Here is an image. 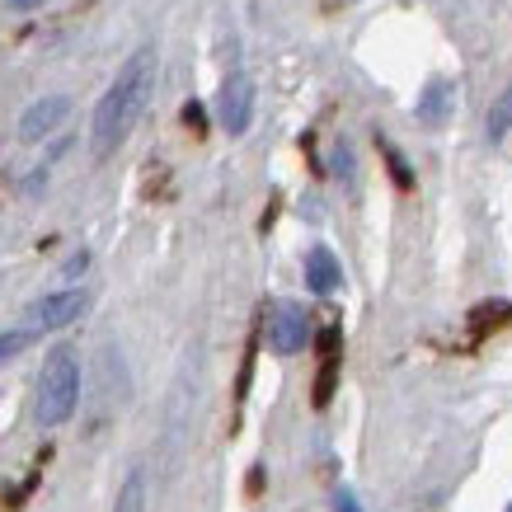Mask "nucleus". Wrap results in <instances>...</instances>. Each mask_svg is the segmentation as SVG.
<instances>
[{
    "label": "nucleus",
    "instance_id": "20e7f679",
    "mask_svg": "<svg viewBox=\"0 0 512 512\" xmlns=\"http://www.w3.org/2000/svg\"><path fill=\"white\" fill-rule=\"evenodd\" d=\"M85 315V292L76 287H62V292H47L43 301H33L29 306V329H66L71 320Z\"/></svg>",
    "mask_w": 512,
    "mask_h": 512
},
{
    "label": "nucleus",
    "instance_id": "9b49d317",
    "mask_svg": "<svg viewBox=\"0 0 512 512\" xmlns=\"http://www.w3.org/2000/svg\"><path fill=\"white\" fill-rule=\"evenodd\" d=\"M489 132L494 137H503V132H512V85L503 90V99L494 104V113H489Z\"/></svg>",
    "mask_w": 512,
    "mask_h": 512
},
{
    "label": "nucleus",
    "instance_id": "7ed1b4c3",
    "mask_svg": "<svg viewBox=\"0 0 512 512\" xmlns=\"http://www.w3.org/2000/svg\"><path fill=\"white\" fill-rule=\"evenodd\" d=\"M306 343H311V320H306V311L292 306V301L273 306V315H268V348L282 357H292V353H301Z\"/></svg>",
    "mask_w": 512,
    "mask_h": 512
},
{
    "label": "nucleus",
    "instance_id": "423d86ee",
    "mask_svg": "<svg viewBox=\"0 0 512 512\" xmlns=\"http://www.w3.org/2000/svg\"><path fill=\"white\" fill-rule=\"evenodd\" d=\"M66 113H71V99H66V94H43L38 104H29V109H24V118H19V137H24V141L52 137V132L66 123Z\"/></svg>",
    "mask_w": 512,
    "mask_h": 512
},
{
    "label": "nucleus",
    "instance_id": "f257e3e1",
    "mask_svg": "<svg viewBox=\"0 0 512 512\" xmlns=\"http://www.w3.org/2000/svg\"><path fill=\"white\" fill-rule=\"evenodd\" d=\"M151 90H156V47H137L123 66L113 85L104 90V99L94 104V118H90V151L94 160H109L127 137L137 118L146 113L151 104Z\"/></svg>",
    "mask_w": 512,
    "mask_h": 512
},
{
    "label": "nucleus",
    "instance_id": "0eeeda50",
    "mask_svg": "<svg viewBox=\"0 0 512 512\" xmlns=\"http://www.w3.org/2000/svg\"><path fill=\"white\" fill-rule=\"evenodd\" d=\"M339 282H343L339 259H334L325 245H315L311 254H306V287H311L315 296H329V292H339Z\"/></svg>",
    "mask_w": 512,
    "mask_h": 512
},
{
    "label": "nucleus",
    "instance_id": "1a4fd4ad",
    "mask_svg": "<svg viewBox=\"0 0 512 512\" xmlns=\"http://www.w3.org/2000/svg\"><path fill=\"white\" fill-rule=\"evenodd\" d=\"M325 367H320V381H315V404H329L334 395V376H339V329H325Z\"/></svg>",
    "mask_w": 512,
    "mask_h": 512
},
{
    "label": "nucleus",
    "instance_id": "39448f33",
    "mask_svg": "<svg viewBox=\"0 0 512 512\" xmlns=\"http://www.w3.org/2000/svg\"><path fill=\"white\" fill-rule=\"evenodd\" d=\"M221 127L231 132V137H240V132H249V118H254V80L249 76H231L226 85H221Z\"/></svg>",
    "mask_w": 512,
    "mask_h": 512
},
{
    "label": "nucleus",
    "instance_id": "6e6552de",
    "mask_svg": "<svg viewBox=\"0 0 512 512\" xmlns=\"http://www.w3.org/2000/svg\"><path fill=\"white\" fill-rule=\"evenodd\" d=\"M451 104H456V90H451V80H433L419 99V123L423 127H442L451 118Z\"/></svg>",
    "mask_w": 512,
    "mask_h": 512
},
{
    "label": "nucleus",
    "instance_id": "f03ea898",
    "mask_svg": "<svg viewBox=\"0 0 512 512\" xmlns=\"http://www.w3.org/2000/svg\"><path fill=\"white\" fill-rule=\"evenodd\" d=\"M80 404V357L71 343H57L43 357V372H38V400H33V419L38 428H62Z\"/></svg>",
    "mask_w": 512,
    "mask_h": 512
},
{
    "label": "nucleus",
    "instance_id": "9d476101",
    "mask_svg": "<svg viewBox=\"0 0 512 512\" xmlns=\"http://www.w3.org/2000/svg\"><path fill=\"white\" fill-rule=\"evenodd\" d=\"M113 512H146V466L127 470V480H123V489H118Z\"/></svg>",
    "mask_w": 512,
    "mask_h": 512
},
{
    "label": "nucleus",
    "instance_id": "4468645a",
    "mask_svg": "<svg viewBox=\"0 0 512 512\" xmlns=\"http://www.w3.org/2000/svg\"><path fill=\"white\" fill-rule=\"evenodd\" d=\"M334 508H339V512H362V508H357V498H353V494H339V498H334Z\"/></svg>",
    "mask_w": 512,
    "mask_h": 512
},
{
    "label": "nucleus",
    "instance_id": "ddd939ff",
    "mask_svg": "<svg viewBox=\"0 0 512 512\" xmlns=\"http://www.w3.org/2000/svg\"><path fill=\"white\" fill-rule=\"evenodd\" d=\"M85 264H90V254H85V249H80V254H71V259H66V278H76V273H85Z\"/></svg>",
    "mask_w": 512,
    "mask_h": 512
},
{
    "label": "nucleus",
    "instance_id": "dca6fc26",
    "mask_svg": "<svg viewBox=\"0 0 512 512\" xmlns=\"http://www.w3.org/2000/svg\"><path fill=\"white\" fill-rule=\"evenodd\" d=\"M508 512H512V503H508Z\"/></svg>",
    "mask_w": 512,
    "mask_h": 512
},
{
    "label": "nucleus",
    "instance_id": "f8f14e48",
    "mask_svg": "<svg viewBox=\"0 0 512 512\" xmlns=\"http://www.w3.org/2000/svg\"><path fill=\"white\" fill-rule=\"evenodd\" d=\"M29 339H33V329H5V334H0V362L19 357L24 348H29Z\"/></svg>",
    "mask_w": 512,
    "mask_h": 512
},
{
    "label": "nucleus",
    "instance_id": "2eb2a0df",
    "mask_svg": "<svg viewBox=\"0 0 512 512\" xmlns=\"http://www.w3.org/2000/svg\"><path fill=\"white\" fill-rule=\"evenodd\" d=\"M5 5H10V10H33L38 0H5Z\"/></svg>",
    "mask_w": 512,
    "mask_h": 512
}]
</instances>
